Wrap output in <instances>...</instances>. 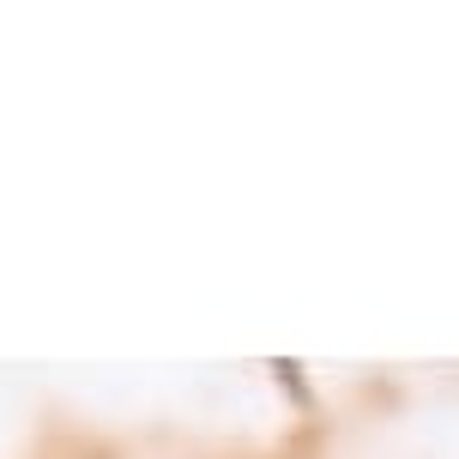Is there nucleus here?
Returning <instances> with one entry per match:
<instances>
[]
</instances>
